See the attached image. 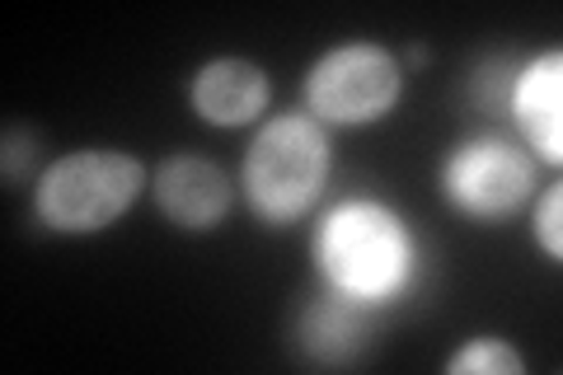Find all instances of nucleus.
<instances>
[{
	"label": "nucleus",
	"instance_id": "obj_12",
	"mask_svg": "<svg viewBox=\"0 0 563 375\" xmlns=\"http://www.w3.org/2000/svg\"><path fill=\"white\" fill-rule=\"evenodd\" d=\"M5 146H10V151H5V174L14 178V169H24L29 159H33V151H29L33 141H29V136H20V132H5Z\"/></svg>",
	"mask_w": 563,
	"mask_h": 375
},
{
	"label": "nucleus",
	"instance_id": "obj_8",
	"mask_svg": "<svg viewBox=\"0 0 563 375\" xmlns=\"http://www.w3.org/2000/svg\"><path fill=\"white\" fill-rule=\"evenodd\" d=\"M192 109L211 128H244L268 109V76L240 57L211 62L192 76Z\"/></svg>",
	"mask_w": 563,
	"mask_h": 375
},
{
	"label": "nucleus",
	"instance_id": "obj_11",
	"mask_svg": "<svg viewBox=\"0 0 563 375\" xmlns=\"http://www.w3.org/2000/svg\"><path fill=\"white\" fill-rule=\"evenodd\" d=\"M536 240H540V249H544L550 258L563 254V192H559V188L544 192V202H540V211H536Z\"/></svg>",
	"mask_w": 563,
	"mask_h": 375
},
{
	"label": "nucleus",
	"instance_id": "obj_6",
	"mask_svg": "<svg viewBox=\"0 0 563 375\" xmlns=\"http://www.w3.org/2000/svg\"><path fill=\"white\" fill-rule=\"evenodd\" d=\"M155 202L161 211L184 225V230H211L221 225V217L231 211V184L225 174L198 155H169L155 169Z\"/></svg>",
	"mask_w": 563,
	"mask_h": 375
},
{
	"label": "nucleus",
	"instance_id": "obj_5",
	"mask_svg": "<svg viewBox=\"0 0 563 375\" xmlns=\"http://www.w3.org/2000/svg\"><path fill=\"white\" fill-rule=\"evenodd\" d=\"M442 188L465 217L498 221L531 198L536 165L512 141H470L442 165Z\"/></svg>",
	"mask_w": 563,
	"mask_h": 375
},
{
	"label": "nucleus",
	"instance_id": "obj_9",
	"mask_svg": "<svg viewBox=\"0 0 563 375\" xmlns=\"http://www.w3.org/2000/svg\"><path fill=\"white\" fill-rule=\"evenodd\" d=\"M372 333V306H357L347 296L314 300L301 319V348L314 362H352L362 352V338Z\"/></svg>",
	"mask_w": 563,
	"mask_h": 375
},
{
	"label": "nucleus",
	"instance_id": "obj_10",
	"mask_svg": "<svg viewBox=\"0 0 563 375\" xmlns=\"http://www.w3.org/2000/svg\"><path fill=\"white\" fill-rule=\"evenodd\" d=\"M446 371L451 375H521L526 362L507 343H498V338H479V343L455 352L446 362Z\"/></svg>",
	"mask_w": 563,
	"mask_h": 375
},
{
	"label": "nucleus",
	"instance_id": "obj_4",
	"mask_svg": "<svg viewBox=\"0 0 563 375\" xmlns=\"http://www.w3.org/2000/svg\"><path fill=\"white\" fill-rule=\"evenodd\" d=\"M399 62L376 43H343L314 62L306 80V103L320 122L362 128L385 118L399 103Z\"/></svg>",
	"mask_w": 563,
	"mask_h": 375
},
{
	"label": "nucleus",
	"instance_id": "obj_2",
	"mask_svg": "<svg viewBox=\"0 0 563 375\" xmlns=\"http://www.w3.org/2000/svg\"><path fill=\"white\" fill-rule=\"evenodd\" d=\"M329 178V141L306 113L273 118L244 155V198L263 221L287 225L306 217Z\"/></svg>",
	"mask_w": 563,
	"mask_h": 375
},
{
	"label": "nucleus",
	"instance_id": "obj_7",
	"mask_svg": "<svg viewBox=\"0 0 563 375\" xmlns=\"http://www.w3.org/2000/svg\"><path fill=\"white\" fill-rule=\"evenodd\" d=\"M507 103H512V118L521 136L531 141V151L544 165H559L563 159V57L559 52L536 57L521 76H512Z\"/></svg>",
	"mask_w": 563,
	"mask_h": 375
},
{
	"label": "nucleus",
	"instance_id": "obj_1",
	"mask_svg": "<svg viewBox=\"0 0 563 375\" xmlns=\"http://www.w3.org/2000/svg\"><path fill=\"white\" fill-rule=\"evenodd\" d=\"M314 263L333 296H347L357 306H385L404 296L418 254L404 221L380 202H343L333 207L320 235H314Z\"/></svg>",
	"mask_w": 563,
	"mask_h": 375
},
{
	"label": "nucleus",
	"instance_id": "obj_3",
	"mask_svg": "<svg viewBox=\"0 0 563 375\" xmlns=\"http://www.w3.org/2000/svg\"><path fill=\"white\" fill-rule=\"evenodd\" d=\"M141 165L122 151H70L38 178L33 207L47 230L95 235L109 230L141 192Z\"/></svg>",
	"mask_w": 563,
	"mask_h": 375
}]
</instances>
